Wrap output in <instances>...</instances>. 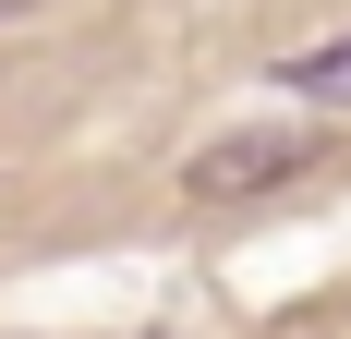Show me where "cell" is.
Instances as JSON below:
<instances>
[{"label":"cell","mask_w":351,"mask_h":339,"mask_svg":"<svg viewBox=\"0 0 351 339\" xmlns=\"http://www.w3.org/2000/svg\"><path fill=\"white\" fill-rule=\"evenodd\" d=\"M303 158H315V134H218L206 158L182 170V182H194L206 206H230V194H279V182H291Z\"/></svg>","instance_id":"obj_1"},{"label":"cell","mask_w":351,"mask_h":339,"mask_svg":"<svg viewBox=\"0 0 351 339\" xmlns=\"http://www.w3.org/2000/svg\"><path fill=\"white\" fill-rule=\"evenodd\" d=\"M12 12H36V0H0V25H12Z\"/></svg>","instance_id":"obj_3"},{"label":"cell","mask_w":351,"mask_h":339,"mask_svg":"<svg viewBox=\"0 0 351 339\" xmlns=\"http://www.w3.org/2000/svg\"><path fill=\"white\" fill-rule=\"evenodd\" d=\"M279 85L303 109H351V36H315V49H291L279 61Z\"/></svg>","instance_id":"obj_2"}]
</instances>
